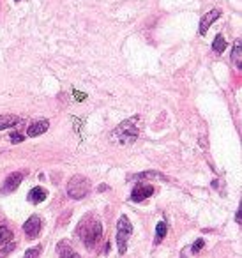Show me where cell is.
<instances>
[{
	"instance_id": "12",
	"label": "cell",
	"mask_w": 242,
	"mask_h": 258,
	"mask_svg": "<svg viewBox=\"0 0 242 258\" xmlns=\"http://www.w3.org/2000/svg\"><path fill=\"white\" fill-rule=\"evenodd\" d=\"M232 60L235 62V66H237L239 69L242 68V48H241V41H237V43H235V48H233V52H232Z\"/></svg>"
},
{
	"instance_id": "22",
	"label": "cell",
	"mask_w": 242,
	"mask_h": 258,
	"mask_svg": "<svg viewBox=\"0 0 242 258\" xmlns=\"http://www.w3.org/2000/svg\"><path fill=\"white\" fill-rule=\"evenodd\" d=\"M235 219H237V223L241 224V221H242V219H241V209L237 210V218H235Z\"/></svg>"
},
{
	"instance_id": "21",
	"label": "cell",
	"mask_w": 242,
	"mask_h": 258,
	"mask_svg": "<svg viewBox=\"0 0 242 258\" xmlns=\"http://www.w3.org/2000/svg\"><path fill=\"white\" fill-rule=\"evenodd\" d=\"M74 98H76V99H85V94H78V92H74Z\"/></svg>"
},
{
	"instance_id": "1",
	"label": "cell",
	"mask_w": 242,
	"mask_h": 258,
	"mask_svg": "<svg viewBox=\"0 0 242 258\" xmlns=\"http://www.w3.org/2000/svg\"><path fill=\"white\" fill-rule=\"evenodd\" d=\"M140 137V117H131L112 131V141L119 145H133Z\"/></svg>"
},
{
	"instance_id": "6",
	"label": "cell",
	"mask_w": 242,
	"mask_h": 258,
	"mask_svg": "<svg viewBox=\"0 0 242 258\" xmlns=\"http://www.w3.org/2000/svg\"><path fill=\"white\" fill-rule=\"evenodd\" d=\"M23 232L29 239H35L41 232V219L39 216H30L23 224Z\"/></svg>"
},
{
	"instance_id": "8",
	"label": "cell",
	"mask_w": 242,
	"mask_h": 258,
	"mask_svg": "<svg viewBox=\"0 0 242 258\" xmlns=\"http://www.w3.org/2000/svg\"><path fill=\"white\" fill-rule=\"evenodd\" d=\"M219 16H221V13H219L218 9H212L210 13H207V15H205L204 18H202V21H200V27H198V32H200V34L204 35L205 32L208 30V27H210V25H212L214 21L218 20Z\"/></svg>"
},
{
	"instance_id": "16",
	"label": "cell",
	"mask_w": 242,
	"mask_h": 258,
	"mask_svg": "<svg viewBox=\"0 0 242 258\" xmlns=\"http://www.w3.org/2000/svg\"><path fill=\"white\" fill-rule=\"evenodd\" d=\"M136 179H147V177H161L159 172H143V173H138L135 175Z\"/></svg>"
},
{
	"instance_id": "9",
	"label": "cell",
	"mask_w": 242,
	"mask_h": 258,
	"mask_svg": "<svg viewBox=\"0 0 242 258\" xmlns=\"http://www.w3.org/2000/svg\"><path fill=\"white\" fill-rule=\"evenodd\" d=\"M48 127H50V122L46 120V119H43V120L34 122V124L29 127L27 135H29V137H39V135H43V133L48 131Z\"/></svg>"
},
{
	"instance_id": "4",
	"label": "cell",
	"mask_w": 242,
	"mask_h": 258,
	"mask_svg": "<svg viewBox=\"0 0 242 258\" xmlns=\"http://www.w3.org/2000/svg\"><path fill=\"white\" fill-rule=\"evenodd\" d=\"M133 235V224L126 216H121L117 223V244H119V253L124 255L127 249V241Z\"/></svg>"
},
{
	"instance_id": "17",
	"label": "cell",
	"mask_w": 242,
	"mask_h": 258,
	"mask_svg": "<svg viewBox=\"0 0 242 258\" xmlns=\"http://www.w3.org/2000/svg\"><path fill=\"white\" fill-rule=\"evenodd\" d=\"M39 253H41V249H39V248H32V249H29V251L25 253L23 258H37Z\"/></svg>"
},
{
	"instance_id": "10",
	"label": "cell",
	"mask_w": 242,
	"mask_h": 258,
	"mask_svg": "<svg viewBox=\"0 0 242 258\" xmlns=\"http://www.w3.org/2000/svg\"><path fill=\"white\" fill-rule=\"evenodd\" d=\"M46 196H48V193H46L43 188H34V189L29 193V202H32V204H41V202L46 200Z\"/></svg>"
},
{
	"instance_id": "15",
	"label": "cell",
	"mask_w": 242,
	"mask_h": 258,
	"mask_svg": "<svg viewBox=\"0 0 242 258\" xmlns=\"http://www.w3.org/2000/svg\"><path fill=\"white\" fill-rule=\"evenodd\" d=\"M13 239V232L7 226H0V244H7Z\"/></svg>"
},
{
	"instance_id": "2",
	"label": "cell",
	"mask_w": 242,
	"mask_h": 258,
	"mask_svg": "<svg viewBox=\"0 0 242 258\" xmlns=\"http://www.w3.org/2000/svg\"><path fill=\"white\" fill-rule=\"evenodd\" d=\"M78 230H80V237H82V241L85 242L87 248H94L103 237V226L97 219H94V221H83Z\"/></svg>"
},
{
	"instance_id": "18",
	"label": "cell",
	"mask_w": 242,
	"mask_h": 258,
	"mask_svg": "<svg viewBox=\"0 0 242 258\" xmlns=\"http://www.w3.org/2000/svg\"><path fill=\"white\" fill-rule=\"evenodd\" d=\"M204 239H196V241H194V244H193V253H198L200 249L204 248Z\"/></svg>"
},
{
	"instance_id": "14",
	"label": "cell",
	"mask_w": 242,
	"mask_h": 258,
	"mask_svg": "<svg viewBox=\"0 0 242 258\" xmlns=\"http://www.w3.org/2000/svg\"><path fill=\"white\" fill-rule=\"evenodd\" d=\"M166 230H168L166 228V223H163V221L157 223V226H156V242H161L166 237Z\"/></svg>"
},
{
	"instance_id": "3",
	"label": "cell",
	"mask_w": 242,
	"mask_h": 258,
	"mask_svg": "<svg viewBox=\"0 0 242 258\" xmlns=\"http://www.w3.org/2000/svg\"><path fill=\"white\" fill-rule=\"evenodd\" d=\"M90 191V180L85 175H74L68 182V195L73 200H82Z\"/></svg>"
},
{
	"instance_id": "7",
	"label": "cell",
	"mask_w": 242,
	"mask_h": 258,
	"mask_svg": "<svg viewBox=\"0 0 242 258\" xmlns=\"http://www.w3.org/2000/svg\"><path fill=\"white\" fill-rule=\"evenodd\" d=\"M23 177L25 175L21 173V172H15V173H11V175L7 177V180L4 182V186H2V191H4V193H13V191L21 184Z\"/></svg>"
},
{
	"instance_id": "20",
	"label": "cell",
	"mask_w": 242,
	"mask_h": 258,
	"mask_svg": "<svg viewBox=\"0 0 242 258\" xmlns=\"http://www.w3.org/2000/svg\"><path fill=\"white\" fill-rule=\"evenodd\" d=\"M64 258H80V257H78V255H74V253H71V251H68V255H66Z\"/></svg>"
},
{
	"instance_id": "23",
	"label": "cell",
	"mask_w": 242,
	"mask_h": 258,
	"mask_svg": "<svg viewBox=\"0 0 242 258\" xmlns=\"http://www.w3.org/2000/svg\"><path fill=\"white\" fill-rule=\"evenodd\" d=\"M16 2H19V0H16Z\"/></svg>"
},
{
	"instance_id": "19",
	"label": "cell",
	"mask_w": 242,
	"mask_h": 258,
	"mask_svg": "<svg viewBox=\"0 0 242 258\" xmlns=\"http://www.w3.org/2000/svg\"><path fill=\"white\" fill-rule=\"evenodd\" d=\"M25 140V137L23 135H19V133H13V135H11V141H13V143H19V141H23Z\"/></svg>"
},
{
	"instance_id": "11",
	"label": "cell",
	"mask_w": 242,
	"mask_h": 258,
	"mask_svg": "<svg viewBox=\"0 0 242 258\" xmlns=\"http://www.w3.org/2000/svg\"><path fill=\"white\" fill-rule=\"evenodd\" d=\"M19 122H21V119L16 117V115H0V131H2V129H7V127L16 126Z\"/></svg>"
},
{
	"instance_id": "13",
	"label": "cell",
	"mask_w": 242,
	"mask_h": 258,
	"mask_svg": "<svg viewBox=\"0 0 242 258\" xmlns=\"http://www.w3.org/2000/svg\"><path fill=\"white\" fill-rule=\"evenodd\" d=\"M225 48H226V41H225V37L221 34L216 35V39H214V43H212V50L214 52H218V53H221V52H225Z\"/></svg>"
},
{
	"instance_id": "5",
	"label": "cell",
	"mask_w": 242,
	"mask_h": 258,
	"mask_svg": "<svg viewBox=\"0 0 242 258\" xmlns=\"http://www.w3.org/2000/svg\"><path fill=\"white\" fill-rule=\"evenodd\" d=\"M152 193H154V188H152V186L145 184V182H140V184L135 186V189L131 193V198H133V202L140 204V202H143L145 198H149Z\"/></svg>"
}]
</instances>
